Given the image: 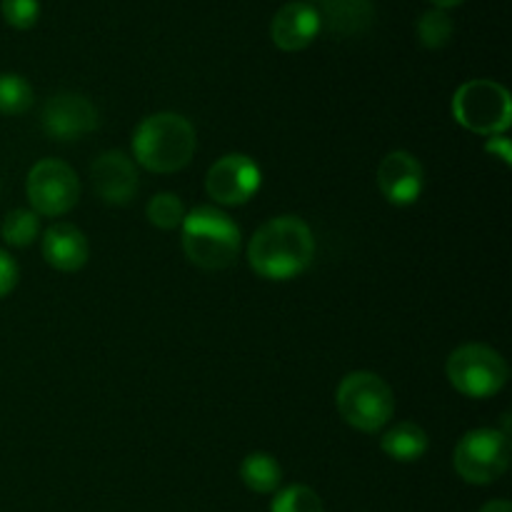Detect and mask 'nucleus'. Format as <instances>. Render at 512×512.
Here are the masks:
<instances>
[{
	"mask_svg": "<svg viewBox=\"0 0 512 512\" xmlns=\"http://www.w3.org/2000/svg\"><path fill=\"white\" fill-rule=\"evenodd\" d=\"M315 238L308 223L280 215L255 230L248 245V263L265 280H293L310 268Z\"/></svg>",
	"mask_w": 512,
	"mask_h": 512,
	"instance_id": "f257e3e1",
	"label": "nucleus"
},
{
	"mask_svg": "<svg viewBox=\"0 0 512 512\" xmlns=\"http://www.w3.org/2000/svg\"><path fill=\"white\" fill-rule=\"evenodd\" d=\"M195 128L180 113H155L138 125L133 155L150 173H178L195 155Z\"/></svg>",
	"mask_w": 512,
	"mask_h": 512,
	"instance_id": "f03ea898",
	"label": "nucleus"
},
{
	"mask_svg": "<svg viewBox=\"0 0 512 512\" xmlns=\"http://www.w3.org/2000/svg\"><path fill=\"white\" fill-rule=\"evenodd\" d=\"M243 235L233 218L218 208L200 205L183 218L185 258L203 270H225L238 260Z\"/></svg>",
	"mask_w": 512,
	"mask_h": 512,
	"instance_id": "7ed1b4c3",
	"label": "nucleus"
},
{
	"mask_svg": "<svg viewBox=\"0 0 512 512\" xmlns=\"http://www.w3.org/2000/svg\"><path fill=\"white\" fill-rule=\"evenodd\" d=\"M335 403L340 418L360 433H378L395 415L393 388L368 370L345 375L338 385Z\"/></svg>",
	"mask_w": 512,
	"mask_h": 512,
	"instance_id": "20e7f679",
	"label": "nucleus"
},
{
	"mask_svg": "<svg viewBox=\"0 0 512 512\" xmlns=\"http://www.w3.org/2000/svg\"><path fill=\"white\" fill-rule=\"evenodd\" d=\"M453 115L465 130L485 135H505L512 123V100L505 85L495 80H468L453 98Z\"/></svg>",
	"mask_w": 512,
	"mask_h": 512,
	"instance_id": "39448f33",
	"label": "nucleus"
},
{
	"mask_svg": "<svg viewBox=\"0 0 512 512\" xmlns=\"http://www.w3.org/2000/svg\"><path fill=\"white\" fill-rule=\"evenodd\" d=\"M450 385L465 398H493L508 385L510 368L503 355L490 345L470 343L453 350L445 365Z\"/></svg>",
	"mask_w": 512,
	"mask_h": 512,
	"instance_id": "423d86ee",
	"label": "nucleus"
},
{
	"mask_svg": "<svg viewBox=\"0 0 512 512\" xmlns=\"http://www.w3.org/2000/svg\"><path fill=\"white\" fill-rule=\"evenodd\" d=\"M455 473L470 485H490L503 478L510 465V440L500 430L478 428L455 445Z\"/></svg>",
	"mask_w": 512,
	"mask_h": 512,
	"instance_id": "0eeeda50",
	"label": "nucleus"
},
{
	"mask_svg": "<svg viewBox=\"0 0 512 512\" xmlns=\"http://www.w3.org/2000/svg\"><path fill=\"white\" fill-rule=\"evenodd\" d=\"M25 195H28V203L33 205L35 215L58 218V215H65L78 205V173L63 160H40L30 168L28 180H25Z\"/></svg>",
	"mask_w": 512,
	"mask_h": 512,
	"instance_id": "6e6552de",
	"label": "nucleus"
},
{
	"mask_svg": "<svg viewBox=\"0 0 512 512\" xmlns=\"http://www.w3.org/2000/svg\"><path fill=\"white\" fill-rule=\"evenodd\" d=\"M263 183L260 165L250 155L230 153L215 160L205 178V190L220 205H245Z\"/></svg>",
	"mask_w": 512,
	"mask_h": 512,
	"instance_id": "1a4fd4ad",
	"label": "nucleus"
},
{
	"mask_svg": "<svg viewBox=\"0 0 512 512\" xmlns=\"http://www.w3.org/2000/svg\"><path fill=\"white\" fill-rule=\"evenodd\" d=\"M100 125V113L78 93H58L45 103L43 130L55 140H80Z\"/></svg>",
	"mask_w": 512,
	"mask_h": 512,
	"instance_id": "9d476101",
	"label": "nucleus"
},
{
	"mask_svg": "<svg viewBox=\"0 0 512 512\" xmlns=\"http://www.w3.org/2000/svg\"><path fill=\"white\" fill-rule=\"evenodd\" d=\"M90 178L98 198L108 205H128L138 195V168L123 150H105L90 165Z\"/></svg>",
	"mask_w": 512,
	"mask_h": 512,
	"instance_id": "9b49d317",
	"label": "nucleus"
},
{
	"mask_svg": "<svg viewBox=\"0 0 512 512\" xmlns=\"http://www.w3.org/2000/svg\"><path fill=\"white\" fill-rule=\"evenodd\" d=\"M378 188L393 205H413L423 195L425 170L408 150H393L378 165Z\"/></svg>",
	"mask_w": 512,
	"mask_h": 512,
	"instance_id": "f8f14e48",
	"label": "nucleus"
},
{
	"mask_svg": "<svg viewBox=\"0 0 512 512\" xmlns=\"http://www.w3.org/2000/svg\"><path fill=\"white\" fill-rule=\"evenodd\" d=\"M320 35V10L310 3H285L270 23V38L285 53L305 50Z\"/></svg>",
	"mask_w": 512,
	"mask_h": 512,
	"instance_id": "ddd939ff",
	"label": "nucleus"
},
{
	"mask_svg": "<svg viewBox=\"0 0 512 512\" xmlns=\"http://www.w3.org/2000/svg\"><path fill=\"white\" fill-rule=\"evenodd\" d=\"M43 258L60 273H78L90 258L88 238L73 223H55L43 235Z\"/></svg>",
	"mask_w": 512,
	"mask_h": 512,
	"instance_id": "4468645a",
	"label": "nucleus"
},
{
	"mask_svg": "<svg viewBox=\"0 0 512 512\" xmlns=\"http://www.w3.org/2000/svg\"><path fill=\"white\" fill-rule=\"evenodd\" d=\"M375 23L373 0H325L320 13V30L335 38H353Z\"/></svg>",
	"mask_w": 512,
	"mask_h": 512,
	"instance_id": "2eb2a0df",
	"label": "nucleus"
},
{
	"mask_svg": "<svg viewBox=\"0 0 512 512\" xmlns=\"http://www.w3.org/2000/svg\"><path fill=\"white\" fill-rule=\"evenodd\" d=\"M380 448L388 458L398 460V463H415V460L423 458L430 448L428 433L420 428L413 420H405V423L393 425L388 433L380 438Z\"/></svg>",
	"mask_w": 512,
	"mask_h": 512,
	"instance_id": "dca6fc26",
	"label": "nucleus"
},
{
	"mask_svg": "<svg viewBox=\"0 0 512 512\" xmlns=\"http://www.w3.org/2000/svg\"><path fill=\"white\" fill-rule=\"evenodd\" d=\"M240 478L253 493L270 495L283 483V468L270 453H250L240 465Z\"/></svg>",
	"mask_w": 512,
	"mask_h": 512,
	"instance_id": "f3484780",
	"label": "nucleus"
},
{
	"mask_svg": "<svg viewBox=\"0 0 512 512\" xmlns=\"http://www.w3.org/2000/svg\"><path fill=\"white\" fill-rule=\"evenodd\" d=\"M0 235H3L5 243L13 245V248H28V245H33L35 238L40 235V218L33 210H10L3 218V225H0Z\"/></svg>",
	"mask_w": 512,
	"mask_h": 512,
	"instance_id": "a211bd4d",
	"label": "nucleus"
},
{
	"mask_svg": "<svg viewBox=\"0 0 512 512\" xmlns=\"http://www.w3.org/2000/svg\"><path fill=\"white\" fill-rule=\"evenodd\" d=\"M33 105V88L18 73H0V113L23 115Z\"/></svg>",
	"mask_w": 512,
	"mask_h": 512,
	"instance_id": "6ab92c4d",
	"label": "nucleus"
},
{
	"mask_svg": "<svg viewBox=\"0 0 512 512\" xmlns=\"http://www.w3.org/2000/svg\"><path fill=\"white\" fill-rule=\"evenodd\" d=\"M453 18H450L445 10L433 8L428 13H423V18L418 20V38L425 48L440 50L450 43L453 38Z\"/></svg>",
	"mask_w": 512,
	"mask_h": 512,
	"instance_id": "aec40b11",
	"label": "nucleus"
},
{
	"mask_svg": "<svg viewBox=\"0 0 512 512\" xmlns=\"http://www.w3.org/2000/svg\"><path fill=\"white\" fill-rule=\"evenodd\" d=\"M270 512H325L323 500L308 485H290L273 498Z\"/></svg>",
	"mask_w": 512,
	"mask_h": 512,
	"instance_id": "412c9836",
	"label": "nucleus"
},
{
	"mask_svg": "<svg viewBox=\"0 0 512 512\" xmlns=\"http://www.w3.org/2000/svg\"><path fill=\"white\" fill-rule=\"evenodd\" d=\"M148 220L160 230H173L178 225H183L185 218V205L183 200L175 193H158L145 208Z\"/></svg>",
	"mask_w": 512,
	"mask_h": 512,
	"instance_id": "4be33fe9",
	"label": "nucleus"
},
{
	"mask_svg": "<svg viewBox=\"0 0 512 512\" xmlns=\"http://www.w3.org/2000/svg\"><path fill=\"white\" fill-rule=\"evenodd\" d=\"M0 10H3L5 23L15 30H30L40 18L38 0H3Z\"/></svg>",
	"mask_w": 512,
	"mask_h": 512,
	"instance_id": "5701e85b",
	"label": "nucleus"
},
{
	"mask_svg": "<svg viewBox=\"0 0 512 512\" xmlns=\"http://www.w3.org/2000/svg\"><path fill=\"white\" fill-rule=\"evenodd\" d=\"M18 278H20L18 263H15V260L0 248V298L13 293L15 285H18Z\"/></svg>",
	"mask_w": 512,
	"mask_h": 512,
	"instance_id": "b1692460",
	"label": "nucleus"
},
{
	"mask_svg": "<svg viewBox=\"0 0 512 512\" xmlns=\"http://www.w3.org/2000/svg\"><path fill=\"white\" fill-rule=\"evenodd\" d=\"M485 153H490L493 158H500L505 165H512V145L505 135H493V138H488Z\"/></svg>",
	"mask_w": 512,
	"mask_h": 512,
	"instance_id": "393cba45",
	"label": "nucleus"
},
{
	"mask_svg": "<svg viewBox=\"0 0 512 512\" xmlns=\"http://www.w3.org/2000/svg\"><path fill=\"white\" fill-rule=\"evenodd\" d=\"M480 512H512V505L508 500H490L488 505H483Z\"/></svg>",
	"mask_w": 512,
	"mask_h": 512,
	"instance_id": "a878e982",
	"label": "nucleus"
},
{
	"mask_svg": "<svg viewBox=\"0 0 512 512\" xmlns=\"http://www.w3.org/2000/svg\"><path fill=\"white\" fill-rule=\"evenodd\" d=\"M430 3H433L435 8H440V10H448V8H455V5H460L463 0H430Z\"/></svg>",
	"mask_w": 512,
	"mask_h": 512,
	"instance_id": "bb28decb",
	"label": "nucleus"
}]
</instances>
